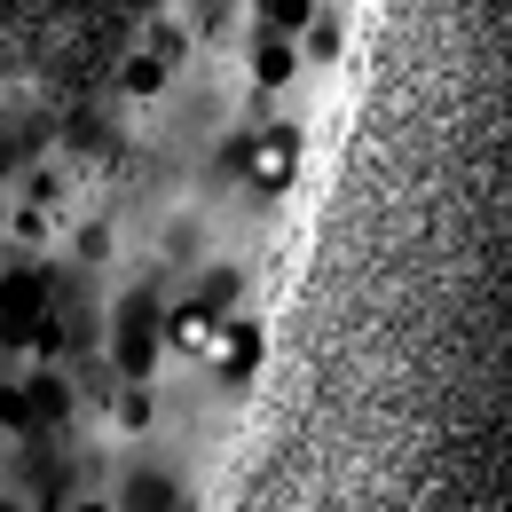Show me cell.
<instances>
[{
	"label": "cell",
	"instance_id": "obj_1",
	"mask_svg": "<svg viewBox=\"0 0 512 512\" xmlns=\"http://www.w3.org/2000/svg\"><path fill=\"white\" fill-rule=\"evenodd\" d=\"M221 323L205 300H174L166 323H158V339H166V355H182V363H213V347H221Z\"/></svg>",
	"mask_w": 512,
	"mask_h": 512
},
{
	"label": "cell",
	"instance_id": "obj_2",
	"mask_svg": "<svg viewBox=\"0 0 512 512\" xmlns=\"http://www.w3.org/2000/svg\"><path fill=\"white\" fill-rule=\"evenodd\" d=\"M245 150V174H253L260 190H292V174H300V127L284 119V127H260L253 142H237Z\"/></svg>",
	"mask_w": 512,
	"mask_h": 512
},
{
	"label": "cell",
	"instance_id": "obj_3",
	"mask_svg": "<svg viewBox=\"0 0 512 512\" xmlns=\"http://www.w3.org/2000/svg\"><path fill=\"white\" fill-rule=\"evenodd\" d=\"M260 355H268V331H260L253 316H229L221 323V347H213V379L229 386H253V371H260Z\"/></svg>",
	"mask_w": 512,
	"mask_h": 512
},
{
	"label": "cell",
	"instance_id": "obj_4",
	"mask_svg": "<svg viewBox=\"0 0 512 512\" xmlns=\"http://www.w3.org/2000/svg\"><path fill=\"white\" fill-rule=\"evenodd\" d=\"M119 79H127L134 103H150V95L166 87V64H158V56H127V71H119Z\"/></svg>",
	"mask_w": 512,
	"mask_h": 512
},
{
	"label": "cell",
	"instance_id": "obj_5",
	"mask_svg": "<svg viewBox=\"0 0 512 512\" xmlns=\"http://www.w3.org/2000/svg\"><path fill=\"white\" fill-rule=\"evenodd\" d=\"M260 16H268V32H308V8L300 0H268Z\"/></svg>",
	"mask_w": 512,
	"mask_h": 512
},
{
	"label": "cell",
	"instance_id": "obj_6",
	"mask_svg": "<svg viewBox=\"0 0 512 512\" xmlns=\"http://www.w3.org/2000/svg\"><path fill=\"white\" fill-rule=\"evenodd\" d=\"M150 418H158V410H150V394L134 386L127 402H119V426H127V434H150Z\"/></svg>",
	"mask_w": 512,
	"mask_h": 512
},
{
	"label": "cell",
	"instance_id": "obj_7",
	"mask_svg": "<svg viewBox=\"0 0 512 512\" xmlns=\"http://www.w3.org/2000/svg\"><path fill=\"white\" fill-rule=\"evenodd\" d=\"M260 79H292V48L268 40V48H260Z\"/></svg>",
	"mask_w": 512,
	"mask_h": 512
},
{
	"label": "cell",
	"instance_id": "obj_8",
	"mask_svg": "<svg viewBox=\"0 0 512 512\" xmlns=\"http://www.w3.org/2000/svg\"><path fill=\"white\" fill-rule=\"evenodd\" d=\"M71 512H119V505H111V497H79Z\"/></svg>",
	"mask_w": 512,
	"mask_h": 512
}]
</instances>
